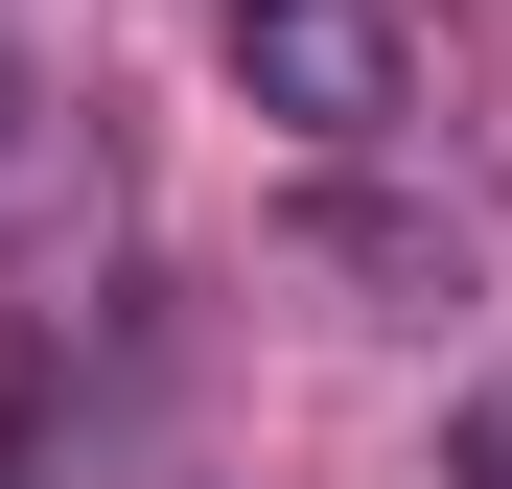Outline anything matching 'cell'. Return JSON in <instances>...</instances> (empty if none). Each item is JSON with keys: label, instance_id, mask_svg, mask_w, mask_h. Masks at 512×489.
<instances>
[{"label": "cell", "instance_id": "6da1fadb", "mask_svg": "<svg viewBox=\"0 0 512 489\" xmlns=\"http://www.w3.org/2000/svg\"><path fill=\"white\" fill-rule=\"evenodd\" d=\"M233 70H256V117L373 140L396 117V0H233Z\"/></svg>", "mask_w": 512, "mask_h": 489}]
</instances>
